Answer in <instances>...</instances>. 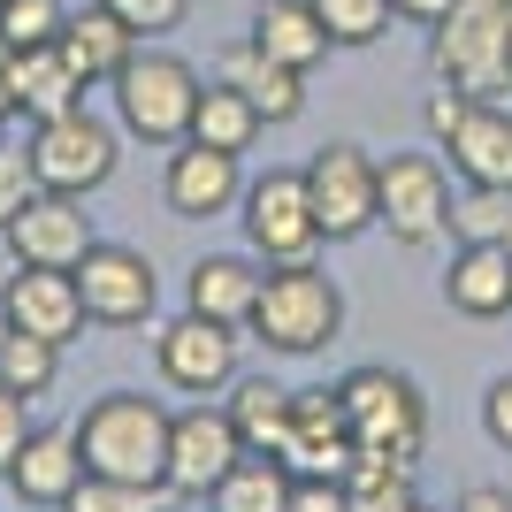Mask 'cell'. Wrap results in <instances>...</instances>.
Masks as SVG:
<instances>
[{
  "label": "cell",
  "mask_w": 512,
  "mask_h": 512,
  "mask_svg": "<svg viewBox=\"0 0 512 512\" xmlns=\"http://www.w3.org/2000/svg\"><path fill=\"white\" fill-rule=\"evenodd\" d=\"M459 512H512V490H497V482H474V490L459 497Z\"/></svg>",
  "instance_id": "60d3db41"
},
{
  "label": "cell",
  "mask_w": 512,
  "mask_h": 512,
  "mask_svg": "<svg viewBox=\"0 0 512 512\" xmlns=\"http://www.w3.org/2000/svg\"><path fill=\"white\" fill-rule=\"evenodd\" d=\"M352 428H344V406L337 390H291V421H283V444L276 459L291 474H329V482H344V467H352Z\"/></svg>",
  "instance_id": "9a60e30c"
},
{
  "label": "cell",
  "mask_w": 512,
  "mask_h": 512,
  "mask_svg": "<svg viewBox=\"0 0 512 512\" xmlns=\"http://www.w3.org/2000/svg\"><path fill=\"white\" fill-rule=\"evenodd\" d=\"M0 337H8V321H0Z\"/></svg>",
  "instance_id": "f6af8a7d"
},
{
  "label": "cell",
  "mask_w": 512,
  "mask_h": 512,
  "mask_svg": "<svg viewBox=\"0 0 512 512\" xmlns=\"http://www.w3.org/2000/svg\"><path fill=\"white\" fill-rule=\"evenodd\" d=\"M0 237H8L16 268H77V260L100 245V237H92L85 199H62V192H31V199H23V214Z\"/></svg>",
  "instance_id": "5bb4252c"
},
{
  "label": "cell",
  "mask_w": 512,
  "mask_h": 512,
  "mask_svg": "<svg viewBox=\"0 0 512 512\" xmlns=\"http://www.w3.org/2000/svg\"><path fill=\"white\" fill-rule=\"evenodd\" d=\"M62 23H69L62 0H0V39L8 46H54Z\"/></svg>",
  "instance_id": "d6a6232c"
},
{
  "label": "cell",
  "mask_w": 512,
  "mask_h": 512,
  "mask_svg": "<svg viewBox=\"0 0 512 512\" xmlns=\"http://www.w3.org/2000/svg\"><path fill=\"white\" fill-rule=\"evenodd\" d=\"M54 375H62V344L23 337V329H8V337H0V383H8V390L46 398V390H54Z\"/></svg>",
  "instance_id": "f1b7e54d"
},
{
  "label": "cell",
  "mask_w": 512,
  "mask_h": 512,
  "mask_svg": "<svg viewBox=\"0 0 512 512\" xmlns=\"http://www.w3.org/2000/svg\"><path fill=\"white\" fill-rule=\"evenodd\" d=\"M107 92H115V123H123L138 146H161V153H169V146L192 138L199 69L184 62V54H169V46H138Z\"/></svg>",
  "instance_id": "277c9868"
},
{
  "label": "cell",
  "mask_w": 512,
  "mask_h": 512,
  "mask_svg": "<svg viewBox=\"0 0 512 512\" xmlns=\"http://www.w3.org/2000/svg\"><path fill=\"white\" fill-rule=\"evenodd\" d=\"M0 77H8V39H0ZM0 107H8V100H0Z\"/></svg>",
  "instance_id": "b9f144b4"
},
{
  "label": "cell",
  "mask_w": 512,
  "mask_h": 512,
  "mask_svg": "<svg viewBox=\"0 0 512 512\" xmlns=\"http://www.w3.org/2000/svg\"><path fill=\"white\" fill-rule=\"evenodd\" d=\"M451 237H459V245H512V192L451 199Z\"/></svg>",
  "instance_id": "1f68e13d"
},
{
  "label": "cell",
  "mask_w": 512,
  "mask_h": 512,
  "mask_svg": "<svg viewBox=\"0 0 512 512\" xmlns=\"http://www.w3.org/2000/svg\"><path fill=\"white\" fill-rule=\"evenodd\" d=\"M222 413H230V428H237V444H245V451H276L283 421H291V390L268 383V375H237L230 398H222Z\"/></svg>",
  "instance_id": "4316f807"
},
{
  "label": "cell",
  "mask_w": 512,
  "mask_h": 512,
  "mask_svg": "<svg viewBox=\"0 0 512 512\" xmlns=\"http://www.w3.org/2000/svg\"><path fill=\"white\" fill-rule=\"evenodd\" d=\"M505 253H512V245H505Z\"/></svg>",
  "instance_id": "bcb514c9"
},
{
  "label": "cell",
  "mask_w": 512,
  "mask_h": 512,
  "mask_svg": "<svg viewBox=\"0 0 512 512\" xmlns=\"http://www.w3.org/2000/svg\"><path fill=\"white\" fill-rule=\"evenodd\" d=\"M31 176L39 192H62V199H85L115 176V130L92 115V107H69L54 123H31Z\"/></svg>",
  "instance_id": "ba28073f"
},
{
  "label": "cell",
  "mask_w": 512,
  "mask_h": 512,
  "mask_svg": "<svg viewBox=\"0 0 512 512\" xmlns=\"http://www.w3.org/2000/svg\"><path fill=\"white\" fill-rule=\"evenodd\" d=\"M0 100L23 123H54L69 107H85L77 69L62 62V46H8V77H0Z\"/></svg>",
  "instance_id": "ac0fdd59"
},
{
  "label": "cell",
  "mask_w": 512,
  "mask_h": 512,
  "mask_svg": "<svg viewBox=\"0 0 512 512\" xmlns=\"http://www.w3.org/2000/svg\"><path fill=\"white\" fill-rule=\"evenodd\" d=\"M31 192H39V176H31V153L0 138V230H8V222L23 214V199H31Z\"/></svg>",
  "instance_id": "e575fe53"
},
{
  "label": "cell",
  "mask_w": 512,
  "mask_h": 512,
  "mask_svg": "<svg viewBox=\"0 0 512 512\" xmlns=\"http://www.w3.org/2000/svg\"><path fill=\"white\" fill-rule=\"evenodd\" d=\"M337 406H344V428L360 451H390V459H413L421 467L428 451V398L413 375L398 367H352L337 383Z\"/></svg>",
  "instance_id": "5b68a950"
},
{
  "label": "cell",
  "mask_w": 512,
  "mask_h": 512,
  "mask_svg": "<svg viewBox=\"0 0 512 512\" xmlns=\"http://www.w3.org/2000/svg\"><path fill=\"white\" fill-rule=\"evenodd\" d=\"M436 85L467 92V100H505L512 92V0H459L436 39H428Z\"/></svg>",
  "instance_id": "3957f363"
},
{
  "label": "cell",
  "mask_w": 512,
  "mask_h": 512,
  "mask_svg": "<svg viewBox=\"0 0 512 512\" xmlns=\"http://www.w3.org/2000/svg\"><path fill=\"white\" fill-rule=\"evenodd\" d=\"M413 512H436V505H413Z\"/></svg>",
  "instance_id": "ee69618b"
},
{
  "label": "cell",
  "mask_w": 512,
  "mask_h": 512,
  "mask_svg": "<svg viewBox=\"0 0 512 512\" xmlns=\"http://www.w3.org/2000/svg\"><path fill=\"white\" fill-rule=\"evenodd\" d=\"M260 130H268V123L253 115V100H245L237 85H222V77H214V85H199V107H192V138H199V146L253 153Z\"/></svg>",
  "instance_id": "83f0119b"
},
{
  "label": "cell",
  "mask_w": 512,
  "mask_h": 512,
  "mask_svg": "<svg viewBox=\"0 0 512 512\" xmlns=\"http://www.w3.org/2000/svg\"><path fill=\"white\" fill-rule=\"evenodd\" d=\"M329 46H375L390 31V0H306Z\"/></svg>",
  "instance_id": "4dcf8cb0"
},
{
  "label": "cell",
  "mask_w": 512,
  "mask_h": 512,
  "mask_svg": "<svg viewBox=\"0 0 512 512\" xmlns=\"http://www.w3.org/2000/svg\"><path fill=\"white\" fill-rule=\"evenodd\" d=\"M245 39H253L268 62L299 69V77H314V69L329 62V31L314 23V8H306V0H260V8H253V31H245Z\"/></svg>",
  "instance_id": "cb8c5ba5"
},
{
  "label": "cell",
  "mask_w": 512,
  "mask_h": 512,
  "mask_svg": "<svg viewBox=\"0 0 512 512\" xmlns=\"http://www.w3.org/2000/svg\"><path fill=\"white\" fill-rule=\"evenodd\" d=\"M100 8H107L115 23H123V31H130L138 46H146V39H161V31H176L192 0H100Z\"/></svg>",
  "instance_id": "836d02e7"
},
{
  "label": "cell",
  "mask_w": 512,
  "mask_h": 512,
  "mask_svg": "<svg viewBox=\"0 0 512 512\" xmlns=\"http://www.w3.org/2000/svg\"><path fill=\"white\" fill-rule=\"evenodd\" d=\"M451 176L467 192H512V107L505 100H474L444 138Z\"/></svg>",
  "instance_id": "e0dca14e"
},
{
  "label": "cell",
  "mask_w": 512,
  "mask_h": 512,
  "mask_svg": "<svg viewBox=\"0 0 512 512\" xmlns=\"http://www.w3.org/2000/svg\"><path fill=\"white\" fill-rule=\"evenodd\" d=\"M344 505H352V512H413V505H421L413 459H390V451H352V467H344Z\"/></svg>",
  "instance_id": "d4e9b609"
},
{
  "label": "cell",
  "mask_w": 512,
  "mask_h": 512,
  "mask_svg": "<svg viewBox=\"0 0 512 512\" xmlns=\"http://www.w3.org/2000/svg\"><path fill=\"white\" fill-rule=\"evenodd\" d=\"M54 46H62V62L77 69V85H85V92H92V85H115V77H123V62L138 54V39H130L123 23L107 16L100 0L69 16V23H62V39H54Z\"/></svg>",
  "instance_id": "603a6c76"
},
{
  "label": "cell",
  "mask_w": 512,
  "mask_h": 512,
  "mask_svg": "<svg viewBox=\"0 0 512 512\" xmlns=\"http://www.w3.org/2000/svg\"><path fill=\"white\" fill-rule=\"evenodd\" d=\"M0 321L23 329V337H46V344H77V329H85L77 276L69 268H16L0 283Z\"/></svg>",
  "instance_id": "2e32d148"
},
{
  "label": "cell",
  "mask_w": 512,
  "mask_h": 512,
  "mask_svg": "<svg viewBox=\"0 0 512 512\" xmlns=\"http://www.w3.org/2000/svg\"><path fill=\"white\" fill-rule=\"evenodd\" d=\"M0 138H8V107H0Z\"/></svg>",
  "instance_id": "7bdbcfd3"
},
{
  "label": "cell",
  "mask_w": 512,
  "mask_h": 512,
  "mask_svg": "<svg viewBox=\"0 0 512 512\" xmlns=\"http://www.w3.org/2000/svg\"><path fill=\"white\" fill-rule=\"evenodd\" d=\"M245 459V444H237V428H230V413L222 406H184V413H169V482L176 497H199L207 505L214 490H222V474Z\"/></svg>",
  "instance_id": "7c38bea8"
},
{
  "label": "cell",
  "mask_w": 512,
  "mask_h": 512,
  "mask_svg": "<svg viewBox=\"0 0 512 512\" xmlns=\"http://www.w3.org/2000/svg\"><path fill=\"white\" fill-rule=\"evenodd\" d=\"M375 230H390V245H406V253H428L451 230V169L436 153H390L383 161Z\"/></svg>",
  "instance_id": "52a82bcc"
},
{
  "label": "cell",
  "mask_w": 512,
  "mask_h": 512,
  "mask_svg": "<svg viewBox=\"0 0 512 512\" xmlns=\"http://www.w3.org/2000/svg\"><path fill=\"white\" fill-rule=\"evenodd\" d=\"M161 199H169L176 222H214V214H237L245 199V153H222V146H169V169H161Z\"/></svg>",
  "instance_id": "4fadbf2b"
},
{
  "label": "cell",
  "mask_w": 512,
  "mask_h": 512,
  "mask_svg": "<svg viewBox=\"0 0 512 512\" xmlns=\"http://www.w3.org/2000/svg\"><path fill=\"white\" fill-rule=\"evenodd\" d=\"M291 512H352V505H344V482H329V474H299V482H291Z\"/></svg>",
  "instance_id": "74e56055"
},
{
  "label": "cell",
  "mask_w": 512,
  "mask_h": 512,
  "mask_svg": "<svg viewBox=\"0 0 512 512\" xmlns=\"http://www.w3.org/2000/svg\"><path fill=\"white\" fill-rule=\"evenodd\" d=\"M237 222H245V245H253L260 268H283V260H314L321 253V222H314V199H306V169L245 176Z\"/></svg>",
  "instance_id": "8992f818"
},
{
  "label": "cell",
  "mask_w": 512,
  "mask_h": 512,
  "mask_svg": "<svg viewBox=\"0 0 512 512\" xmlns=\"http://www.w3.org/2000/svg\"><path fill=\"white\" fill-rule=\"evenodd\" d=\"M291 482L299 474L283 467L276 451H245L230 474H222V490L207 497L214 512H291Z\"/></svg>",
  "instance_id": "484cf974"
},
{
  "label": "cell",
  "mask_w": 512,
  "mask_h": 512,
  "mask_svg": "<svg viewBox=\"0 0 512 512\" xmlns=\"http://www.w3.org/2000/svg\"><path fill=\"white\" fill-rule=\"evenodd\" d=\"M482 436H490L497 451H512V375H497V383L482 390Z\"/></svg>",
  "instance_id": "8d00e7d4"
},
{
  "label": "cell",
  "mask_w": 512,
  "mask_h": 512,
  "mask_svg": "<svg viewBox=\"0 0 512 512\" xmlns=\"http://www.w3.org/2000/svg\"><path fill=\"white\" fill-rule=\"evenodd\" d=\"M77 451H85V474H107V482H161V474H169V406L146 398V390H107V398L85 406V421H77Z\"/></svg>",
  "instance_id": "7a4b0ae2"
},
{
  "label": "cell",
  "mask_w": 512,
  "mask_h": 512,
  "mask_svg": "<svg viewBox=\"0 0 512 512\" xmlns=\"http://www.w3.org/2000/svg\"><path fill=\"white\" fill-rule=\"evenodd\" d=\"M444 306L467 321H505L512 314V253L505 245H459L444 268Z\"/></svg>",
  "instance_id": "44dd1931"
},
{
  "label": "cell",
  "mask_w": 512,
  "mask_h": 512,
  "mask_svg": "<svg viewBox=\"0 0 512 512\" xmlns=\"http://www.w3.org/2000/svg\"><path fill=\"white\" fill-rule=\"evenodd\" d=\"M69 276H77L85 321H100V329H146L153 306H161V276H153V260L138 245H107L100 237Z\"/></svg>",
  "instance_id": "30bf717a"
},
{
  "label": "cell",
  "mask_w": 512,
  "mask_h": 512,
  "mask_svg": "<svg viewBox=\"0 0 512 512\" xmlns=\"http://www.w3.org/2000/svg\"><path fill=\"white\" fill-rule=\"evenodd\" d=\"M222 85L245 92L260 123H299V115H306V77H299V69H283V62H268L253 39H237L230 54H222Z\"/></svg>",
  "instance_id": "7402d4cb"
},
{
  "label": "cell",
  "mask_w": 512,
  "mask_h": 512,
  "mask_svg": "<svg viewBox=\"0 0 512 512\" xmlns=\"http://www.w3.org/2000/svg\"><path fill=\"white\" fill-rule=\"evenodd\" d=\"M237 329H222V321H207V314H184L153 337V360H161V383L169 390H184V398H214V390H230L237 383Z\"/></svg>",
  "instance_id": "8fae6325"
},
{
  "label": "cell",
  "mask_w": 512,
  "mask_h": 512,
  "mask_svg": "<svg viewBox=\"0 0 512 512\" xmlns=\"http://www.w3.org/2000/svg\"><path fill=\"white\" fill-rule=\"evenodd\" d=\"M467 107H474V100H467V92H451V85H444V92H428V107H421V123H428V138H436V146H444V138H451V123H459V115H467Z\"/></svg>",
  "instance_id": "f35d334b"
},
{
  "label": "cell",
  "mask_w": 512,
  "mask_h": 512,
  "mask_svg": "<svg viewBox=\"0 0 512 512\" xmlns=\"http://www.w3.org/2000/svg\"><path fill=\"white\" fill-rule=\"evenodd\" d=\"M459 0H390V16H406V23H421V31H436V23L451 16Z\"/></svg>",
  "instance_id": "ab89813d"
},
{
  "label": "cell",
  "mask_w": 512,
  "mask_h": 512,
  "mask_svg": "<svg viewBox=\"0 0 512 512\" xmlns=\"http://www.w3.org/2000/svg\"><path fill=\"white\" fill-rule=\"evenodd\" d=\"M245 329H253L268 352H283V360H314V352H329L337 329H344L337 276H329L321 260H283V268H268Z\"/></svg>",
  "instance_id": "6da1fadb"
},
{
  "label": "cell",
  "mask_w": 512,
  "mask_h": 512,
  "mask_svg": "<svg viewBox=\"0 0 512 512\" xmlns=\"http://www.w3.org/2000/svg\"><path fill=\"white\" fill-rule=\"evenodd\" d=\"M260 276H268V268L245 260V253H207V260H192V276H184V306L222 321V329H245V321H253V299H260Z\"/></svg>",
  "instance_id": "ffe728a7"
},
{
  "label": "cell",
  "mask_w": 512,
  "mask_h": 512,
  "mask_svg": "<svg viewBox=\"0 0 512 512\" xmlns=\"http://www.w3.org/2000/svg\"><path fill=\"white\" fill-rule=\"evenodd\" d=\"M375 184H383V161L352 138H337L306 161V199H314L321 245H352V237L375 230Z\"/></svg>",
  "instance_id": "9c48e42d"
},
{
  "label": "cell",
  "mask_w": 512,
  "mask_h": 512,
  "mask_svg": "<svg viewBox=\"0 0 512 512\" xmlns=\"http://www.w3.org/2000/svg\"><path fill=\"white\" fill-rule=\"evenodd\" d=\"M23 436H31V398L0 383V474H8V459L23 451Z\"/></svg>",
  "instance_id": "d590c367"
},
{
  "label": "cell",
  "mask_w": 512,
  "mask_h": 512,
  "mask_svg": "<svg viewBox=\"0 0 512 512\" xmlns=\"http://www.w3.org/2000/svg\"><path fill=\"white\" fill-rule=\"evenodd\" d=\"M0 482H8L23 505L62 512V505H69V490L85 482V451H77V428H31V436H23V451L8 459V474H0Z\"/></svg>",
  "instance_id": "d6986e66"
},
{
  "label": "cell",
  "mask_w": 512,
  "mask_h": 512,
  "mask_svg": "<svg viewBox=\"0 0 512 512\" xmlns=\"http://www.w3.org/2000/svg\"><path fill=\"white\" fill-rule=\"evenodd\" d=\"M169 505H176L169 482H107V474H85L62 512H169Z\"/></svg>",
  "instance_id": "f546056e"
}]
</instances>
